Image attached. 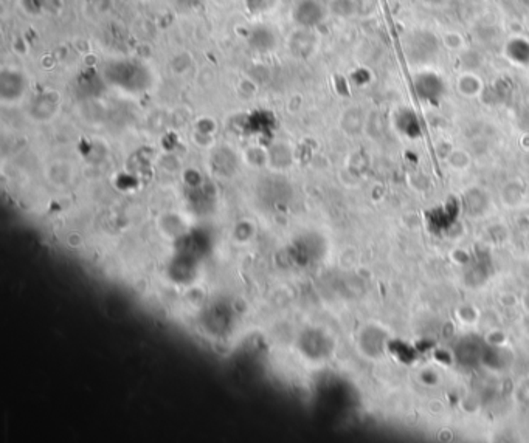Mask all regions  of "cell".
<instances>
[{"label": "cell", "mask_w": 529, "mask_h": 443, "mask_svg": "<svg viewBox=\"0 0 529 443\" xmlns=\"http://www.w3.org/2000/svg\"><path fill=\"white\" fill-rule=\"evenodd\" d=\"M104 76L110 86L127 93H138L151 86V70L137 59H115L104 69Z\"/></svg>", "instance_id": "1"}, {"label": "cell", "mask_w": 529, "mask_h": 443, "mask_svg": "<svg viewBox=\"0 0 529 443\" xmlns=\"http://www.w3.org/2000/svg\"><path fill=\"white\" fill-rule=\"evenodd\" d=\"M292 18L303 28H314L324 21V6L319 0H300L292 10Z\"/></svg>", "instance_id": "2"}, {"label": "cell", "mask_w": 529, "mask_h": 443, "mask_svg": "<svg viewBox=\"0 0 529 443\" xmlns=\"http://www.w3.org/2000/svg\"><path fill=\"white\" fill-rule=\"evenodd\" d=\"M506 56L509 61L518 65H529V40L517 38L506 45Z\"/></svg>", "instance_id": "3"}, {"label": "cell", "mask_w": 529, "mask_h": 443, "mask_svg": "<svg viewBox=\"0 0 529 443\" xmlns=\"http://www.w3.org/2000/svg\"><path fill=\"white\" fill-rule=\"evenodd\" d=\"M365 6L368 8V14H371V13L376 11L377 0H357V4H355V10L357 11H360L363 14Z\"/></svg>", "instance_id": "4"}]
</instances>
